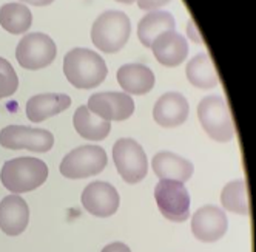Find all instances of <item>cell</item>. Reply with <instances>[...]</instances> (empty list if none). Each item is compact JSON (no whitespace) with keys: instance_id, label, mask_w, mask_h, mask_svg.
I'll list each match as a JSON object with an SVG mask.
<instances>
[{"instance_id":"obj_28","label":"cell","mask_w":256,"mask_h":252,"mask_svg":"<svg viewBox=\"0 0 256 252\" xmlns=\"http://www.w3.org/2000/svg\"><path fill=\"white\" fill-rule=\"evenodd\" d=\"M20 2H25L28 5H34V7H48L54 2V0H20Z\"/></svg>"},{"instance_id":"obj_27","label":"cell","mask_w":256,"mask_h":252,"mask_svg":"<svg viewBox=\"0 0 256 252\" xmlns=\"http://www.w3.org/2000/svg\"><path fill=\"white\" fill-rule=\"evenodd\" d=\"M187 34L194 44H202V38H200V34L198 33V28L193 21H188L187 24Z\"/></svg>"},{"instance_id":"obj_24","label":"cell","mask_w":256,"mask_h":252,"mask_svg":"<svg viewBox=\"0 0 256 252\" xmlns=\"http://www.w3.org/2000/svg\"><path fill=\"white\" fill-rule=\"evenodd\" d=\"M19 88V78L12 65L0 58V99L12 96Z\"/></svg>"},{"instance_id":"obj_3","label":"cell","mask_w":256,"mask_h":252,"mask_svg":"<svg viewBox=\"0 0 256 252\" xmlns=\"http://www.w3.org/2000/svg\"><path fill=\"white\" fill-rule=\"evenodd\" d=\"M132 33V22L122 11H105L102 13L91 28V41L94 47L104 53L120 51Z\"/></svg>"},{"instance_id":"obj_25","label":"cell","mask_w":256,"mask_h":252,"mask_svg":"<svg viewBox=\"0 0 256 252\" xmlns=\"http://www.w3.org/2000/svg\"><path fill=\"white\" fill-rule=\"evenodd\" d=\"M138 7L145 11H156L158 8L167 5L170 0H136Z\"/></svg>"},{"instance_id":"obj_11","label":"cell","mask_w":256,"mask_h":252,"mask_svg":"<svg viewBox=\"0 0 256 252\" xmlns=\"http://www.w3.org/2000/svg\"><path fill=\"white\" fill-rule=\"evenodd\" d=\"M228 227L227 215L216 206H204L194 212L192 218L193 235L204 243H214L221 240Z\"/></svg>"},{"instance_id":"obj_2","label":"cell","mask_w":256,"mask_h":252,"mask_svg":"<svg viewBox=\"0 0 256 252\" xmlns=\"http://www.w3.org/2000/svg\"><path fill=\"white\" fill-rule=\"evenodd\" d=\"M48 178V167L39 158L10 159L0 170V181L12 193H25L40 187Z\"/></svg>"},{"instance_id":"obj_6","label":"cell","mask_w":256,"mask_h":252,"mask_svg":"<svg viewBox=\"0 0 256 252\" xmlns=\"http://www.w3.org/2000/svg\"><path fill=\"white\" fill-rule=\"evenodd\" d=\"M154 200L160 213L170 221L184 223L190 215V193L184 183L160 179L154 187Z\"/></svg>"},{"instance_id":"obj_23","label":"cell","mask_w":256,"mask_h":252,"mask_svg":"<svg viewBox=\"0 0 256 252\" xmlns=\"http://www.w3.org/2000/svg\"><path fill=\"white\" fill-rule=\"evenodd\" d=\"M222 206L240 215H248V196H247V184L244 179H236L228 183L221 193Z\"/></svg>"},{"instance_id":"obj_19","label":"cell","mask_w":256,"mask_h":252,"mask_svg":"<svg viewBox=\"0 0 256 252\" xmlns=\"http://www.w3.org/2000/svg\"><path fill=\"white\" fill-rule=\"evenodd\" d=\"M174 28L176 21L168 11H150L139 21L138 38L144 47L150 48L158 36L167 31H173Z\"/></svg>"},{"instance_id":"obj_29","label":"cell","mask_w":256,"mask_h":252,"mask_svg":"<svg viewBox=\"0 0 256 252\" xmlns=\"http://www.w3.org/2000/svg\"><path fill=\"white\" fill-rule=\"evenodd\" d=\"M116 2H119V4H126V5H130V4L136 2V0H116Z\"/></svg>"},{"instance_id":"obj_8","label":"cell","mask_w":256,"mask_h":252,"mask_svg":"<svg viewBox=\"0 0 256 252\" xmlns=\"http://www.w3.org/2000/svg\"><path fill=\"white\" fill-rule=\"evenodd\" d=\"M106 167V153L99 146H80L60 163V173L70 179H82L100 173Z\"/></svg>"},{"instance_id":"obj_4","label":"cell","mask_w":256,"mask_h":252,"mask_svg":"<svg viewBox=\"0 0 256 252\" xmlns=\"http://www.w3.org/2000/svg\"><path fill=\"white\" fill-rule=\"evenodd\" d=\"M198 118L204 132L218 142H228L234 136V124L227 102L221 96H206L198 105Z\"/></svg>"},{"instance_id":"obj_18","label":"cell","mask_w":256,"mask_h":252,"mask_svg":"<svg viewBox=\"0 0 256 252\" xmlns=\"http://www.w3.org/2000/svg\"><path fill=\"white\" fill-rule=\"evenodd\" d=\"M71 105V98L62 93L36 95L26 102V116L32 122H42L54 115L65 112Z\"/></svg>"},{"instance_id":"obj_22","label":"cell","mask_w":256,"mask_h":252,"mask_svg":"<svg viewBox=\"0 0 256 252\" xmlns=\"http://www.w3.org/2000/svg\"><path fill=\"white\" fill-rule=\"evenodd\" d=\"M32 14L22 4H6L0 8V25L11 34H24L31 28Z\"/></svg>"},{"instance_id":"obj_9","label":"cell","mask_w":256,"mask_h":252,"mask_svg":"<svg viewBox=\"0 0 256 252\" xmlns=\"http://www.w3.org/2000/svg\"><path fill=\"white\" fill-rule=\"evenodd\" d=\"M0 146L11 150H31L45 153L52 149L54 136L45 129H32L25 125H6L0 130Z\"/></svg>"},{"instance_id":"obj_21","label":"cell","mask_w":256,"mask_h":252,"mask_svg":"<svg viewBox=\"0 0 256 252\" xmlns=\"http://www.w3.org/2000/svg\"><path fill=\"white\" fill-rule=\"evenodd\" d=\"M186 75L192 85L202 90L214 88L219 84L214 64L207 53H199L190 59L186 68Z\"/></svg>"},{"instance_id":"obj_12","label":"cell","mask_w":256,"mask_h":252,"mask_svg":"<svg viewBox=\"0 0 256 252\" xmlns=\"http://www.w3.org/2000/svg\"><path fill=\"white\" fill-rule=\"evenodd\" d=\"M82 204L91 215L106 218L116 213L119 207V193L110 183L93 181L82 192Z\"/></svg>"},{"instance_id":"obj_20","label":"cell","mask_w":256,"mask_h":252,"mask_svg":"<svg viewBox=\"0 0 256 252\" xmlns=\"http://www.w3.org/2000/svg\"><path fill=\"white\" fill-rule=\"evenodd\" d=\"M72 124L76 132L88 141H102L112 130V122L91 113L86 105H80L76 110Z\"/></svg>"},{"instance_id":"obj_17","label":"cell","mask_w":256,"mask_h":252,"mask_svg":"<svg viewBox=\"0 0 256 252\" xmlns=\"http://www.w3.org/2000/svg\"><path fill=\"white\" fill-rule=\"evenodd\" d=\"M153 170L159 179H173L186 183L192 178L194 167L188 159L173 152H159L153 156Z\"/></svg>"},{"instance_id":"obj_16","label":"cell","mask_w":256,"mask_h":252,"mask_svg":"<svg viewBox=\"0 0 256 252\" xmlns=\"http://www.w3.org/2000/svg\"><path fill=\"white\" fill-rule=\"evenodd\" d=\"M154 73L142 64H126L118 70V82L126 95H147L154 87Z\"/></svg>"},{"instance_id":"obj_5","label":"cell","mask_w":256,"mask_h":252,"mask_svg":"<svg viewBox=\"0 0 256 252\" xmlns=\"http://www.w3.org/2000/svg\"><path fill=\"white\" fill-rule=\"evenodd\" d=\"M114 166L128 184H136L147 176L148 159L139 142L132 138H120L113 147Z\"/></svg>"},{"instance_id":"obj_26","label":"cell","mask_w":256,"mask_h":252,"mask_svg":"<svg viewBox=\"0 0 256 252\" xmlns=\"http://www.w3.org/2000/svg\"><path fill=\"white\" fill-rule=\"evenodd\" d=\"M100 252H132V249L120 241H114V243L106 244Z\"/></svg>"},{"instance_id":"obj_10","label":"cell","mask_w":256,"mask_h":252,"mask_svg":"<svg viewBox=\"0 0 256 252\" xmlns=\"http://www.w3.org/2000/svg\"><path fill=\"white\" fill-rule=\"evenodd\" d=\"M88 110L106 121H125L134 112V101L120 92L96 93L88 99Z\"/></svg>"},{"instance_id":"obj_15","label":"cell","mask_w":256,"mask_h":252,"mask_svg":"<svg viewBox=\"0 0 256 252\" xmlns=\"http://www.w3.org/2000/svg\"><path fill=\"white\" fill-rule=\"evenodd\" d=\"M30 223V207L19 195H8L0 201V229L10 237L20 235Z\"/></svg>"},{"instance_id":"obj_14","label":"cell","mask_w":256,"mask_h":252,"mask_svg":"<svg viewBox=\"0 0 256 252\" xmlns=\"http://www.w3.org/2000/svg\"><path fill=\"white\" fill-rule=\"evenodd\" d=\"M156 61L164 67H178L188 56V44L182 34L173 31L162 33L153 41L152 47Z\"/></svg>"},{"instance_id":"obj_7","label":"cell","mask_w":256,"mask_h":252,"mask_svg":"<svg viewBox=\"0 0 256 252\" xmlns=\"http://www.w3.org/2000/svg\"><path fill=\"white\" fill-rule=\"evenodd\" d=\"M56 55V44L44 33H28L16 48L17 62L26 70H42L51 65Z\"/></svg>"},{"instance_id":"obj_1","label":"cell","mask_w":256,"mask_h":252,"mask_svg":"<svg viewBox=\"0 0 256 252\" xmlns=\"http://www.w3.org/2000/svg\"><path fill=\"white\" fill-rule=\"evenodd\" d=\"M64 73L71 85L80 90L99 87L106 78V64L98 53L88 48H74L64 58Z\"/></svg>"},{"instance_id":"obj_13","label":"cell","mask_w":256,"mask_h":252,"mask_svg":"<svg viewBox=\"0 0 256 252\" xmlns=\"http://www.w3.org/2000/svg\"><path fill=\"white\" fill-rule=\"evenodd\" d=\"M190 113V105L184 95L170 92L162 95L153 109V118L154 121L166 129L178 127L184 124Z\"/></svg>"}]
</instances>
